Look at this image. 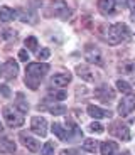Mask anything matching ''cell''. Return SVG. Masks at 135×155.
I'll return each instance as SVG.
<instances>
[{
  "label": "cell",
  "mask_w": 135,
  "mask_h": 155,
  "mask_svg": "<svg viewBox=\"0 0 135 155\" xmlns=\"http://www.w3.org/2000/svg\"><path fill=\"white\" fill-rule=\"evenodd\" d=\"M47 71H49V64H44V62H31V64H27L25 79H24L27 88L35 91L39 88V84L42 83V78L47 74Z\"/></svg>",
  "instance_id": "obj_1"
},
{
  "label": "cell",
  "mask_w": 135,
  "mask_h": 155,
  "mask_svg": "<svg viewBox=\"0 0 135 155\" xmlns=\"http://www.w3.org/2000/svg\"><path fill=\"white\" fill-rule=\"evenodd\" d=\"M128 35H130V29L125 24H112L106 29L105 39H106V42L110 46H116V44L123 42L125 39H128Z\"/></svg>",
  "instance_id": "obj_2"
},
{
  "label": "cell",
  "mask_w": 135,
  "mask_h": 155,
  "mask_svg": "<svg viewBox=\"0 0 135 155\" xmlns=\"http://www.w3.org/2000/svg\"><path fill=\"white\" fill-rule=\"evenodd\" d=\"M4 118L5 123L10 128H17L24 123V113L17 106H5L4 108Z\"/></svg>",
  "instance_id": "obj_3"
},
{
  "label": "cell",
  "mask_w": 135,
  "mask_h": 155,
  "mask_svg": "<svg viewBox=\"0 0 135 155\" xmlns=\"http://www.w3.org/2000/svg\"><path fill=\"white\" fill-rule=\"evenodd\" d=\"M108 132L118 140H123V142L130 140V130H128V127L123 123V121H120V120L113 121V123L108 127Z\"/></svg>",
  "instance_id": "obj_4"
},
{
  "label": "cell",
  "mask_w": 135,
  "mask_h": 155,
  "mask_svg": "<svg viewBox=\"0 0 135 155\" xmlns=\"http://www.w3.org/2000/svg\"><path fill=\"white\" fill-rule=\"evenodd\" d=\"M135 110V96L132 93L125 94V98L122 101H120V105H118V113L122 116H128L132 111Z\"/></svg>",
  "instance_id": "obj_5"
},
{
  "label": "cell",
  "mask_w": 135,
  "mask_h": 155,
  "mask_svg": "<svg viewBox=\"0 0 135 155\" xmlns=\"http://www.w3.org/2000/svg\"><path fill=\"white\" fill-rule=\"evenodd\" d=\"M85 58L89 64H96V66H103V58H101V52L98 47L93 46H86L85 51Z\"/></svg>",
  "instance_id": "obj_6"
},
{
  "label": "cell",
  "mask_w": 135,
  "mask_h": 155,
  "mask_svg": "<svg viewBox=\"0 0 135 155\" xmlns=\"http://www.w3.org/2000/svg\"><path fill=\"white\" fill-rule=\"evenodd\" d=\"M31 130L39 137H46L47 135V121L42 116H34L31 121Z\"/></svg>",
  "instance_id": "obj_7"
},
{
  "label": "cell",
  "mask_w": 135,
  "mask_h": 155,
  "mask_svg": "<svg viewBox=\"0 0 135 155\" xmlns=\"http://www.w3.org/2000/svg\"><path fill=\"white\" fill-rule=\"evenodd\" d=\"M95 96L100 101H103V103H108V101H112L113 98H115V91H113L108 84H101L95 89Z\"/></svg>",
  "instance_id": "obj_8"
},
{
  "label": "cell",
  "mask_w": 135,
  "mask_h": 155,
  "mask_svg": "<svg viewBox=\"0 0 135 155\" xmlns=\"http://www.w3.org/2000/svg\"><path fill=\"white\" fill-rule=\"evenodd\" d=\"M116 8V0H98V10L103 15H113Z\"/></svg>",
  "instance_id": "obj_9"
},
{
  "label": "cell",
  "mask_w": 135,
  "mask_h": 155,
  "mask_svg": "<svg viewBox=\"0 0 135 155\" xmlns=\"http://www.w3.org/2000/svg\"><path fill=\"white\" fill-rule=\"evenodd\" d=\"M20 142L25 145V148H29L31 152H39L41 150V143H39L35 138L29 137L27 133H20Z\"/></svg>",
  "instance_id": "obj_10"
},
{
  "label": "cell",
  "mask_w": 135,
  "mask_h": 155,
  "mask_svg": "<svg viewBox=\"0 0 135 155\" xmlns=\"http://www.w3.org/2000/svg\"><path fill=\"white\" fill-rule=\"evenodd\" d=\"M17 73H19V64H17L14 59H8L7 64L4 66V74L7 79H14V78L17 76Z\"/></svg>",
  "instance_id": "obj_11"
},
{
  "label": "cell",
  "mask_w": 135,
  "mask_h": 155,
  "mask_svg": "<svg viewBox=\"0 0 135 155\" xmlns=\"http://www.w3.org/2000/svg\"><path fill=\"white\" fill-rule=\"evenodd\" d=\"M52 8H54V14L62 17V19H66L69 15V8H68V5L62 0H52Z\"/></svg>",
  "instance_id": "obj_12"
},
{
  "label": "cell",
  "mask_w": 135,
  "mask_h": 155,
  "mask_svg": "<svg viewBox=\"0 0 135 155\" xmlns=\"http://www.w3.org/2000/svg\"><path fill=\"white\" fill-rule=\"evenodd\" d=\"M118 71L123 74V76L133 78L135 76V61H123V62H120Z\"/></svg>",
  "instance_id": "obj_13"
},
{
  "label": "cell",
  "mask_w": 135,
  "mask_h": 155,
  "mask_svg": "<svg viewBox=\"0 0 135 155\" xmlns=\"http://www.w3.org/2000/svg\"><path fill=\"white\" fill-rule=\"evenodd\" d=\"M88 113H89V116H93V118H110V116H112V111H110V110H101V108H98V106H95V105L88 106Z\"/></svg>",
  "instance_id": "obj_14"
},
{
  "label": "cell",
  "mask_w": 135,
  "mask_h": 155,
  "mask_svg": "<svg viewBox=\"0 0 135 155\" xmlns=\"http://www.w3.org/2000/svg\"><path fill=\"white\" fill-rule=\"evenodd\" d=\"M15 148H17L15 143L10 138H7V137L0 138V153H14Z\"/></svg>",
  "instance_id": "obj_15"
},
{
  "label": "cell",
  "mask_w": 135,
  "mask_h": 155,
  "mask_svg": "<svg viewBox=\"0 0 135 155\" xmlns=\"http://www.w3.org/2000/svg\"><path fill=\"white\" fill-rule=\"evenodd\" d=\"M71 83V74L69 73H58L52 76V84L54 86H66Z\"/></svg>",
  "instance_id": "obj_16"
},
{
  "label": "cell",
  "mask_w": 135,
  "mask_h": 155,
  "mask_svg": "<svg viewBox=\"0 0 135 155\" xmlns=\"http://www.w3.org/2000/svg\"><path fill=\"white\" fill-rule=\"evenodd\" d=\"M100 150H101V155H116V152H118V145L115 143V142H103V143L100 145Z\"/></svg>",
  "instance_id": "obj_17"
},
{
  "label": "cell",
  "mask_w": 135,
  "mask_h": 155,
  "mask_svg": "<svg viewBox=\"0 0 135 155\" xmlns=\"http://www.w3.org/2000/svg\"><path fill=\"white\" fill-rule=\"evenodd\" d=\"M52 133L58 137L59 140H71L68 128H64L61 123H54V125H52Z\"/></svg>",
  "instance_id": "obj_18"
},
{
  "label": "cell",
  "mask_w": 135,
  "mask_h": 155,
  "mask_svg": "<svg viewBox=\"0 0 135 155\" xmlns=\"http://www.w3.org/2000/svg\"><path fill=\"white\" fill-rule=\"evenodd\" d=\"M15 19V10H12L10 7H0V22H12Z\"/></svg>",
  "instance_id": "obj_19"
},
{
  "label": "cell",
  "mask_w": 135,
  "mask_h": 155,
  "mask_svg": "<svg viewBox=\"0 0 135 155\" xmlns=\"http://www.w3.org/2000/svg\"><path fill=\"white\" fill-rule=\"evenodd\" d=\"M76 73L79 74L85 81H95V74H93L91 69H89L88 66H85V64H83V66H78L76 68Z\"/></svg>",
  "instance_id": "obj_20"
},
{
  "label": "cell",
  "mask_w": 135,
  "mask_h": 155,
  "mask_svg": "<svg viewBox=\"0 0 135 155\" xmlns=\"http://www.w3.org/2000/svg\"><path fill=\"white\" fill-rule=\"evenodd\" d=\"M39 108H47V110H49V113H52V115H62V113H66V106L64 105H59V103H52V106H49V105H39Z\"/></svg>",
  "instance_id": "obj_21"
},
{
  "label": "cell",
  "mask_w": 135,
  "mask_h": 155,
  "mask_svg": "<svg viewBox=\"0 0 135 155\" xmlns=\"http://www.w3.org/2000/svg\"><path fill=\"white\" fill-rule=\"evenodd\" d=\"M98 142L96 140H93V138H86L85 142H83V150L89 152V153H95V152L98 150Z\"/></svg>",
  "instance_id": "obj_22"
},
{
  "label": "cell",
  "mask_w": 135,
  "mask_h": 155,
  "mask_svg": "<svg viewBox=\"0 0 135 155\" xmlns=\"http://www.w3.org/2000/svg\"><path fill=\"white\" fill-rule=\"evenodd\" d=\"M116 88H118L122 93H125V94H128L132 91V86L128 84L127 81H123V79H118V81H116Z\"/></svg>",
  "instance_id": "obj_23"
},
{
  "label": "cell",
  "mask_w": 135,
  "mask_h": 155,
  "mask_svg": "<svg viewBox=\"0 0 135 155\" xmlns=\"http://www.w3.org/2000/svg\"><path fill=\"white\" fill-rule=\"evenodd\" d=\"M54 142H47L44 143V147L41 148V155H54Z\"/></svg>",
  "instance_id": "obj_24"
},
{
  "label": "cell",
  "mask_w": 135,
  "mask_h": 155,
  "mask_svg": "<svg viewBox=\"0 0 135 155\" xmlns=\"http://www.w3.org/2000/svg\"><path fill=\"white\" fill-rule=\"evenodd\" d=\"M17 103H19V105H17V108H19L22 113H25L27 110H29V105H27V101L24 100V94L22 93L17 94Z\"/></svg>",
  "instance_id": "obj_25"
},
{
  "label": "cell",
  "mask_w": 135,
  "mask_h": 155,
  "mask_svg": "<svg viewBox=\"0 0 135 155\" xmlns=\"http://www.w3.org/2000/svg\"><path fill=\"white\" fill-rule=\"evenodd\" d=\"M25 47H27V49H31V51H37V47H39L37 39H35L34 35L27 37V39H25Z\"/></svg>",
  "instance_id": "obj_26"
},
{
  "label": "cell",
  "mask_w": 135,
  "mask_h": 155,
  "mask_svg": "<svg viewBox=\"0 0 135 155\" xmlns=\"http://www.w3.org/2000/svg\"><path fill=\"white\" fill-rule=\"evenodd\" d=\"M49 96L54 98V100H64V98L68 96V93H66V91H61V89H51Z\"/></svg>",
  "instance_id": "obj_27"
},
{
  "label": "cell",
  "mask_w": 135,
  "mask_h": 155,
  "mask_svg": "<svg viewBox=\"0 0 135 155\" xmlns=\"http://www.w3.org/2000/svg\"><path fill=\"white\" fill-rule=\"evenodd\" d=\"M89 130L95 133H103V125L100 123V121H93L91 125H89Z\"/></svg>",
  "instance_id": "obj_28"
},
{
  "label": "cell",
  "mask_w": 135,
  "mask_h": 155,
  "mask_svg": "<svg viewBox=\"0 0 135 155\" xmlns=\"http://www.w3.org/2000/svg\"><path fill=\"white\" fill-rule=\"evenodd\" d=\"M49 56H51V51H49V49H46V47H44V49H41V51L37 52V58L41 59V61H44V59H47Z\"/></svg>",
  "instance_id": "obj_29"
},
{
  "label": "cell",
  "mask_w": 135,
  "mask_h": 155,
  "mask_svg": "<svg viewBox=\"0 0 135 155\" xmlns=\"http://www.w3.org/2000/svg\"><path fill=\"white\" fill-rule=\"evenodd\" d=\"M0 93L4 94L5 98H8V96H10V89H8V86L7 84H2V86H0Z\"/></svg>",
  "instance_id": "obj_30"
},
{
  "label": "cell",
  "mask_w": 135,
  "mask_h": 155,
  "mask_svg": "<svg viewBox=\"0 0 135 155\" xmlns=\"http://www.w3.org/2000/svg\"><path fill=\"white\" fill-rule=\"evenodd\" d=\"M19 58H20V61H27V59H29V52H27L25 49H22L19 52Z\"/></svg>",
  "instance_id": "obj_31"
},
{
  "label": "cell",
  "mask_w": 135,
  "mask_h": 155,
  "mask_svg": "<svg viewBox=\"0 0 135 155\" xmlns=\"http://www.w3.org/2000/svg\"><path fill=\"white\" fill-rule=\"evenodd\" d=\"M132 20H135V4H132Z\"/></svg>",
  "instance_id": "obj_32"
},
{
  "label": "cell",
  "mask_w": 135,
  "mask_h": 155,
  "mask_svg": "<svg viewBox=\"0 0 135 155\" xmlns=\"http://www.w3.org/2000/svg\"><path fill=\"white\" fill-rule=\"evenodd\" d=\"M59 155H73V152H71V150H62Z\"/></svg>",
  "instance_id": "obj_33"
},
{
  "label": "cell",
  "mask_w": 135,
  "mask_h": 155,
  "mask_svg": "<svg viewBox=\"0 0 135 155\" xmlns=\"http://www.w3.org/2000/svg\"><path fill=\"white\" fill-rule=\"evenodd\" d=\"M4 132V125H2V121H0V133Z\"/></svg>",
  "instance_id": "obj_34"
},
{
  "label": "cell",
  "mask_w": 135,
  "mask_h": 155,
  "mask_svg": "<svg viewBox=\"0 0 135 155\" xmlns=\"http://www.w3.org/2000/svg\"><path fill=\"white\" fill-rule=\"evenodd\" d=\"M122 155H130V152H123V153H122Z\"/></svg>",
  "instance_id": "obj_35"
},
{
  "label": "cell",
  "mask_w": 135,
  "mask_h": 155,
  "mask_svg": "<svg viewBox=\"0 0 135 155\" xmlns=\"http://www.w3.org/2000/svg\"><path fill=\"white\" fill-rule=\"evenodd\" d=\"M0 73H2V62H0Z\"/></svg>",
  "instance_id": "obj_36"
}]
</instances>
